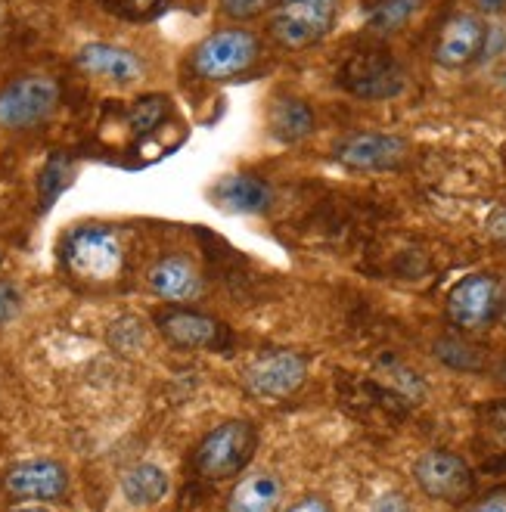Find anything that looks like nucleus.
<instances>
[{"instance_id":"c9c22d12","label":"nucleus","mask_w":506,"mask_h":512,"mask_svg":"<svg viewBox=\"0 0 506 512\" xmlns=\"http://www.w3.org/2000/svg\"><path fill=\"white\" fill-rule=\"evenodd\" d=\"M0 261H4V252H0Z\"/></svg>"},{"instance_id":"412c9836","label":"nucleus","mask_w":506,"mask_h":512,"mask_svg":"<svg viewBox=\"0 0 506 512\" xmlns=\"http://www.w3.org/2000/svg\"><path fill=\"white\" fill-rule=\"evenodd\" d=\"M165 115H168V97L146 94L128 109V125L134 134H150L165 122Z\"/></svg>"},{"instance_id":"6ab92c4d","label":"nucleus","mask_w":506,"mask_h":512,"mask_svg":"<svg viewBox=\"0 0 506 512\" xmlns=\"http://www.w3.org/2000/svg\"><path fill=\"white\" fill-rule=\"evenodd\" d=\"M171 491L168 472L156 463H134L131 469L122 472V497L137 506V509H150L159 506Z\"/></svg>"},{"instance_id":"4468645a","label":"nucleus","mask_w":506,"mask_h":512,"mask_svg":"<svg viewBox=\"0 0 506 512\" xmlns=\"http://www.w3.org/2000/svg\"><path fill=\"white\" fill-rule=\"evenodd\" d=\"M75 66L87 78H97V81H106V84H115V87L137 84L146 75V63H143L140 53H134L128 47L103 44V41L84 44L75 53Z\"/></svg>"},{"instance_id":"0eeeda50","label":"nucleus","mask_w":506,"mask_h":512,"mask_svg":"<svg viewBox=\"0 0 506 512\" xmlns=\"http://www.w3.org/2000/svg\"><path fill=\"white\" fill-rule=\"evenodd\" d=\"M500 301H503V286L494 274H466L457 280L444 298V317L457 329V333L475 336L500 317Z\"/></svg>"},{"instance_id":"bb28decb","label":"nucleus","mask_w":506,"mask_h":512,"mask_svg":"<svg viewBox=\"0 0 506 512\" xmlns=\"http://www.w3.org/2000/svg\"><path fill=\"white\" fill-rule=\"evenodd\" d=\"M373 512H410V506H407V500L401 494H385V497L376 500Z\"/></svg>"},{"instance_id":"9b49d317","label":"nucleus","mask_w":506,"mask_h":512,"mask_svg":"<svg viewBox=\"0 0 506 512\" xmlns=\"http://www.w3.org/2000/svg\"><path fill=\"white\" fill-rule=\"evenodd\" d=\"M4 491L22 503L63 500L69 491V469L59 460H50V457L19 460L4 472Z\"/></svg>"},{"instance_id":"f3484780","label":"nucleus","mask_w":506,"mask_h":512,"mask_svg":"<svg viewBox=\"0 0 506 512\" xmlns=\"http://www.w3.org/2000/svg\"><path fill=\"white\" fill-rule=\"evenodd\" d=\"M314 128H317V115L299 97L280 94L267 106V131H271L277 143H286V146L302 143L314 134Z\"/></svg>"},{"instance_id":"393cba45","label":"nucleus","mask_w":506,"mask_h":512,"mask_svg":"<svg viewBox=\"0 0 506 512\" xmlns=\"http://www.w3.org/2000/svg\"><path fill=\"white\" fill-rule=\"evenodd\" d=\"M22 308V295L13 280H0V326L10 323Z\"/></svg>"},{"instance_id":"20e7f679","label":"nucleus","mask_w":506,"mask_h":512,"mask_svg":"<svg viewBox=\"0 0 506 512\" xmlns=\"http://www.w3.org/2000/svg\"><path fill=\"white\" fill-rule=\"evenodd\" d=\"M339 0H271L267 32L283 50H308L333 32Z\"/></svg>"},{"instance_id":"7ed1b4c3","label":"nucleus","mask_w":506,"mask_h":512,"mask_svg":"<svg viewBox=\"0 0 506 512\" xmlns=\"http://www.w3.org/2000/svg\"><path fill=\"white\" fill-rule=\"evenodd\" d=\"M258 450V429L249 419H227L208 432L193 450V469L205 481H227L240 475Z\"/></svg>"},{"instance_id":"aec40b11","label":"nucleus","mask_w":506,"mask_h":512,"mask_svg":"<svg viewBox=\"0 0 506 512\" xmlns=\"http://www.w3.org/2000/svg\"><path fill=\"white\" fill-rule=\"evenodd\" d=\"M420 4H423V0H379V4L367 16L370 32H376V35H395V32H401V28L416 16Z\"/></svg>"},{"instance_id":"9d476101","label":"nucleus","mask_w":506,"mask_h":512,"mask_svg":"<svg viewBox=\"0 0 506 512\" xmlns=\"http://www.w3.org/2000/svg\"><path fill=\"white\" fill-rule=\"evenodd\" d=\"M339 84L361 100H389L407 87L401 63L385 50H364L351 56L339 72Z\"/></svg>"},{"instance_id":"f704fd0d","label":"nucleus","mask_w":506,"mask_h":512,"mask_svg":"<svg viewBox=\"0 0 506 512\" xmlns=\"http://www.w3.org/2000/svg\"><path fill=\"white\" fill-rule=\"evenodd\" d=\"M503 379H506V364H503Z\"/></svg>"},{"instance_id":"6e6552de","label":"nucleus","mask_w":506,"mask_h":512,"mask_svg":"<svg viewBox=\"0 0 506 512\" xmlns=\"http://www.w3.org/2000/svg\"><path fill=\"white\" fill-rule=\"evenodd\" d=\"M410 475H413V485L435 503L457 506V503H466L475 491V475L469 463L460 454H454V450H444V447L423 450V454L413 460Z\"/></svg>"},{"instance_id":"c85d7f7f","label":"nucleus","mask_w":506,"mask_h":512,"mask_svg":"<svg viewBox=\"0 0 506 512\" xmlns=\"http://www.w3.org/2000/svg\"><path fill=\"white\" fill-rule=\"evenodd\" d=\"M131 4V10H137V13H156L165 0H128Z\"/></svg>"},{"instance_id":"a878e982","label":"nucleus","mask_w":506,"mask_h":512,"mask_svg":"<svg viewBox=\"0 0 506 512\" xmlns=\"http://www.w3.org/2000/svg\"><path fill=\"white\" fill-rule=\"evenodd\" d=\"M280 512H333V506H330V500L320 497V494H308V497L295 500L292 506H286Z\"/></svg>"},{"instance_id":"473e14b6","label":"nucleus","mask_w":506,"mask_h":512,"mask_svg":"<svg viewBox=\"0 0 506 512\" xmlns=\"http://www.w3.org/2000/svg\"><path fill=\"white\" fill-rule=\"evenodd\" d=\"M500 320H503V326H506V292H503V301H500Z\"/></svg>"},{"instance_id":"f8f14e48","label":"nucleus","mask_w":506,"mask_h":512,"mask_svg":"<svg viewBox=\"0 0 506 512\" xmlns=\"http://www.w3.org/2000/svg\"><path fill=\"white\" fill-rule=\"evenodd\" d=\"M156 326L162 339L181 351H218L230 342V329L218 317L193 308H165L156 314Z\"/></svg>"},{"instance_id":"7c9ffc66","label":"nucleus","mask_w":506,"mask_h":512,"mask_svg":"<svg viewBox=\"0 0 506 512\" xmlns=\"http://www.w3.org/2000/svg\"><path fill=\"white\" fill-rule=\"evenodd\" d=\"M491 230H494V236L506 239V208H503L500 215H494V221H491Z\"/></svg>"},{"instance_id":"423d86ee","label":"nucleus","mask_w":506,"mask_h":512,"mask_svg":"<svg viewBox=\"0 0 506 512\" xmlns=\"http://www.w3.org/2000/svg\"><path fill=\"white\" fill-rule=\"evenodd\" d=\"M243 388L258 401H286L308 382V357L289 348L258 351L240 376Z\"/></svg>"},{"instance_id":"a211bd4d","label":"nucleus","mask_w":506,"mask_h":512,"mask_svg":"<svg viewBox=\"0 0 506 512\" xmlns=\"http://www.w3.org/2000/svg\"><path fill=\"white\" fill-rule=\"evenodd\" d=\"M283 481L274 472H249L227 494V512H280Z\"/></svg>"},{"instance_id":"5701e85b","label":"nucleus","mask_w":506,"mask_h":512,"mask_svg":"<svg viewBox=\"0 0 506 512\" xmlns=\"http://www.w3.org/2000/svg\"><path fill=\"white\" fill-rule=\"evenodd\" d=\"M435 354L444 360V364H451L457 370H479L482 367L479 351H475L469 342H460V339H441L435 345Z\"/></svg>"},{"instance_id":"f03ea898","label":"nucleus","mask_w":506,"mask_h":512,"mask_svg":"<svg viewBox=\"0 0 506 512\" xmlns=\"http://www.w3.org/2000/svg\"><path fill=\"white\" fill-rule=\"evenodd\" d=\"M261 56V41L255 32L243 25L218 28V32L205 35L187 56V66L193 78L208 84H224L233 78H243L255 69Z\"/></svg>"},{"instance_id":"2eb2a0df","label":"nucleus","mask_w":506,"mask_h":512,"mask_svg":"<svg viewBox=\"0 0 506 512\" xmlns=\"http://www.w3.org/2000/svg\"><path fill=\"white\" fill-rule=\"evenodd\" d=\"M146 286L150 292L168 305H190L205 289L202 274L196 264H190L184 255H165L150 270H146Z\"/></svg>"},{"instance_id":"ddd939ff","label":"nucleus","mask_w":506,"mask_h":512,"mask_svg":"<svg viewBox=\"0 0 506 512\" xmlns=\"http://www.w3.org/2000/svg\"><path fill=\"white\" fill-rule=\"evenodd\" d=\"M488 50V25L479 13H454L441 25L432 59L441 69H466Z\"/></svg>"},{"instance_id":"b1692460","label":"nucleus","mask_w":506,"mask_h":512,"mask_svg":"<svg viewBox=\"0 0 506 512\" xmlns=\"http://www.w3.org/2000/svg\"><path fill=\"white\" fill-rule=\"evenodd\" d=\"M267 7H271V0H221V13L233 22H249Z\"/></svg>"},{"instance_id":"4be33fe9","label":"nucleus","mask_w":506,"mask_h":512,"mask_svg":"<svg viewBox=\"0 0 506 512\" xmlns=\"http://www.w3.org/2000/svg\"><path fill=\"white\" fill-rule=\"evenodd\" d=\"M69 177H72V162H69V156H63V153L50 156V162L44 165L41 180H38V193H41V205H44V208H47L59 193L66 190Z\"/></svg>"},{"instance_id":"39448f33","label":"nucleus","mask_w":506,"mask_h":512,"mask_svg":"<svg viewBox=\"0 0 506 512\" xmlns=\"http://www.w3.org/2000/svg\"><path fill=\"white\" fill-rule=\"evenodd\" d=\"M59 81L50 75H22L0 87V128L32 131L50 122L59 109Z\"/></svg>"},{"instance_id":"c756f323","label":"nucleus","mask_w":506,"mask_h":512,"mask_svg":"<svg viewBox=\"0 0 506 512\" xmlns=\"http://www.w3.org/2000/svg\"><path fill=\"white\" fill-rule=\"evenodd\" d=\"M475 7H479V16L482 13H503L506 0H475Z\"/></svg>"},{"instance_id":"f257e3e1","label":"nucleus","mask_w":506,"mask_h":512,"mask_svg":"<svg viewBox=\"0 0 506 512\" xmlns=\"http://www.w3.org/2000/svg\"><path fill=\"white\" fill-rule=\"evenodd\" d=\"M59 261L78 283H115L125 274V243L118 230L103 224H84L66 233Z\"/></svg>"},{"instance_id":"dca6fc26","label":"nucleus","mask_w":506,"mask_h":512,"mask_svg":"<svg viewBox=\"0 0 506 512\" xmlns=\"http://www.w3.org/2000/svg\"><path fill=\"white\" fill-rule=\"evenodd\" d=\"M212 199L224 208V212L258 215V212H267V208H271L274 190H271V184H267L264 177L240 171V174L221 177L215 184V190H212Z\"/></svg>"},{"instance_id":"e433bc0d","label":"nucleus","mask_w":506,"mask_h":512,"mask_svg":"<svg viewBox=\"0 0 506 512\" xmlns=\"http://www.w3.org/2000/svg\"><path fill=\"white\" fill-rule=\"evenodd\" d=\"M503 81H506V75H503Z\"/></svg>"},{"instance_id":"cd10ccee","label":"nucleus","mask_w":506,"mask_h":512,"mask_svg":"<svg viewBox=\"0 0 506 512\" xmlns=\"http://www.w3.org/2000/svg\"><path fill=\"white\" fill-rule=\"evenodd\" d=\"M469 512H506V491H497V494L479 500Z\"/></svg>"},{"instance_id":"72a5a7b5","label":"nucleus","mask_w":506,"mask_h":512,"mask_svg":"<svg viewBox=\"0 0 506 512\" xmlns=\"http://www.w3.org/2000/svg\"><path fill=\"white\" fill-rule=\"evenodd\" d=\"M0 25H4V0H0Z\"/></svg>"},{"instance_id":"2f4dec72","label":"nucleus","mask_w":506,"mask_h":512,"mask_svg":"<svg viewBox=\"0 0 506 512\" xmlns=\"http://www.w3.org/2000/svg\"><path fill=\"white\" fill-rule=\"evenodd\" d=\"M10 512H53V509H47L41 503H22V506H13Z\"/></svg>"},{"instance_id":"1a4fd4ad","label":"nucleus","mask_w":506,"mask_h":512,"mask_svg":"<svg viewBox=\"0 0 506 512\" xmlns=\"http://www.w3.org/2000/svg\"><path fill=\"white\" fill-rule=\"evenodd\" d=\"M410 156V140L385 131H354L333 143V159L351 171H398Z\"/></svg>"}]
</instances>
